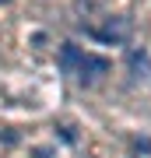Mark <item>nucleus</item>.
I'll list each match as a JSON object with an SVG mask.
<instances>
[{"label":"nucleus","mask_w":151,"mask_h":158,"mask_svg":"<svg viewBox=\"0 0 151 158\" xmlns=\"http://www.w3.org/2000/svg\"><path fill=\"white\" fill-rule=\"evenodd\" d=\"M60 67H63V74H74L81 85H95V81H102L109 74V60L95 56V53H84L74 42H63L60 46Z\"/></svg>","instance_id":"nucleus-1"},{"label":"nucleus","mask_w":151,"mask_h":158,"mask_svg":"<svg viewBox=\"0 0 151 158\" xmlns=\"http://www.w3.org/2000/svg\"><path fill=\"white\" fill-rule=\"evenodd\" d=\"M88 35H95L99 42H127L130 21L127 18H106V25L102 28H88Z\"/></svg>","instance_id":"nucleus-2"},{"label":"nucleus","mask_w":151,"mask_h":158,"mask_svg":"<svg viewBox=\"0 0 151 158\" xmlns=\"http://www.w3.org/2000/svg\"><path fill=\"white\" fill-rule=\"evenodd\" d=\"M130 70H134V77H148V70H151V56L144 49H134L130 53Z\"/></svg>","instance_id":"nucleus-3"},{"label":"nucleus","mask_w":151,"mask_h":158,"mask_svg":"<svg viewBox=\"0 0 151 158\" xmlns=\"http://www.w3.org/2000/svg\"><path fill=\"white\" fill-rule=\"evenodd\" d=\"M0 4H7V0H0Z\"/></svg>","instance_id":"nucleus-4"}]
</instances>
